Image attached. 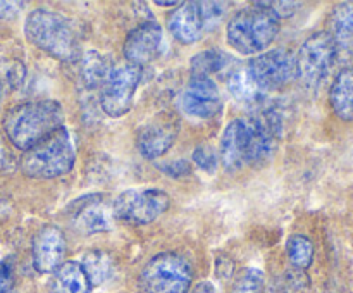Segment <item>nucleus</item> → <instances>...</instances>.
Listing matches in <instances>:
<instances>
[{"label": "nucleus", "mask_w": 353, "mask_h": 293, "mask_svg": "<svg viewBox=\"0 0 353 293\" xmlns=\"http://www.w3.org/2000/svg\"><path fill=\"white\" fill-rule=\"evenodd\" d=\"M24 37L34 47L62 62H76L83 55L78 28L57 10L45 7L31 10L24 21Z\"/></svg>", "instance_id": "nucleus-1"}, {"label": "nucleus", "mask_w": 353, "mask_h": 293, "mask_svg": "<svg viewBox=\"0 0 353 293\" xmlns=\"http://www.w3.org/2000/svg\"><path fill=\"white\" fill-rule=\"evenodd\" d=\"M231 61L233 59L226 52L221 50V48H209V50H203L200 54H196L190 61V72H192V76L210 78L212 74H217L223 69H226Z\"/></svg>", "instance_id": "nucleus-22"}, {"label": "nucleus", "mask_w": 353, "mask_h": 293, "mask_svg": "<svg viewBox=\"0 0 353 293\" xmlns=\"http://www.w3.org/2000/svg\"><path fill=\"white\" fill-rule=\"evenodd\" d=\"M159 169L162 172H165L171 178H183V176H188L192 172V165H190L188 161H171V162H164V164H159Z\"/></svg>", "instance_id": "nucleus-31"}, {"label": "nucleus", "mask_w": 353, "mask_h": 293, "mask_svg": "<svg viewBox=\"0 0 353 293\" xmlns=\"http://www.w3.org/2000/svg\"><path fill=\"white\" fill-rule=\"evenodd\" d=\"M247 69L264 92L285 88L296 78L295 55L285 48L259 54L248 62Z\"/></svg>", "instance_id": "nucleus-10"}, {"label": "nucleus", "mask_w": 353, "mask_h": 293, "mask_svg": "<svg viewBox=\"0 0 353 293\" xmlns=\"http://www.w3.org/2000/svg\"><path fill=\"white\" fill-rule=\"evenodd\" d=\"M24 6V2H0V19H14Z\"/></svg>", "instance_id": "nucleus-33"}, {"label": "nucleus", "mask_w": 353, "mask_h": 293, "mask_svg": "<svg viewBox=\"0 0 353 293\" xmlns=\"http://www.w3.org/2000/svg\"><path fill=\"white\" fill-rule=\"evenodd\" d=\"M230 6V2H199L200 12H202L207 31H212L214 28L219 26V23L224 19Z\"/></svg>", "instance_id": "nucleus-27"}, {"label": "nucleus", "mask_w": 353, "mask_h": 293, "mask_svg": "<svg viewBox=\"0 0 353 293\" xmlns=\"http://www.w3.org/2000/svg\"><path fill=\"white\" fill-rule=\"evenodd\" d=\"M0 99H2V81H0Z\"/></svg>", "instance_id": "nucleus-37"}, {"label": "nucleus", "mask_w": 353, "mask_h": 293, "mask_svg": "<svg viewBox=\"0 0 353 293\" xmlns=\"http://www.w3.org/2000/svg\"><path fill=\"white\" fill-rule=\"evenodd\" d=\"M192 264L176 252H162L152 257L140 272L141 293H188Z\"/></svg>", "instance_id": "nucleus-5"}, {"label": "nucleus", "mask_w": 353, "mask_h": 293, "mask_svg": "<svg viewBox=\"0 0 353 293\" xmlns=\"http://www.w3.org/2000/svg\"><path fill=\"white\" fill-rule=\"evenodd\" d=\"M286 255L296 269H309L314 261V243L303 234H293L286 241Z\"/></svg>", "instance_id": "nucleus-25"}, {"label": "nucleus", "mask_w": 353, "mask_h": 293, "mask_svg": "<svg viewBox=\"0 0 353 293\" xmlns=\"http://www.w3.org/2000/svg\"><path fill=\"white\" fill-rule=\"evenodd\" d=\"M65 236L55 224H45L37 231L31 245L33 265L41 274H54L65 257Z\"/></svg>", "instance_id": "nucleus-13"}, {"label": "nucleus", "mask_w": 353, "mask_h": 293, "mask_svg": "<svg viewBox=\"0 0 353 293\" xmlns=\"http://www.w3.org/2000/svg\"><path fill=\"white\" fill-rule=\"evenodd\" d=\"M228 88H230L231 95L245 105H262L265 95H268V92L261 88V85L255 81L247 68H240L231 72L230 79H228Z\"/></svg>", "instance_id": "nucleus-19"}, {"label": "nucleus", "mask_w": 353, "mask_h": 293, "mask_svg": "<svg viewBox=\"0 0 353 293\" xmlns=\"http://www.w3.org/2000/svg\"><path fill=\"white\" fill-rule=\"evenodd\" d=\"M259 6L264 7V9H268L269 12L274 14L278 19H281V17H290L293 16V14L296 12V10L302 7V3L300 2H257Z\"/></svg>", "instance_id": "nucleus-30"}, {"label": "nucleus", "mask_w": 353, "mask_h": 293, "mask_svg": "<svg viewBox=\"0 0 353 293\" xmlns=\"http://www.w3.org/2000/svg\"><path fill=\"white\" fill-rule=\"evenodd\" d=\"M16 285V264L14 257H6L0 262V293H12Z\"/></svg>", "instance_id": "nucleus-29"}, {"label": "nucleus", "mask_w": 353, "mask_h": 293, "mask_svg": "<svg viewBox=\"0 0 353 293\" xmlns=\"http://www.w3.org/2000/svg\"><path fill=\"white\" fill-rule=\"evenodd\" d=\"M164 43V31L157 21H143L128 33L123 54L128 64L143 68L161 55Z\"/></svg>", "instance_id": "nucleus-12"}, {"label": "nucleus", "mask_w": 353, "mask_h": 293, "mask_svg": "<svg viewBox=\"0 0 353 293\" xmlns=\"http://www.w3.org/2000/svg\"><path fill=\"white\" fill-rule=\"evenodd\" d=\"M219 161L226 172H238L247 165V130L245 119H236L228 124L223 133Z\"/></svg>", "instance_id": "nucleus-17"}, {"label": "nucleus", "mask_w": 353, "mask_h": 293, "mask_svg": "<svg viewBox=\"0 0 353 293\" xmlns=\"http://www.w3.org/2000/svg\"><path fill=\"white\" fill-rule=\"evenodd\" d=\"M336 52L338 43L330 31H317L310 34L295 57L296 78L307 88H317L333 68Z\"/></svg>", "instance_id": "nucleus-7"}, {"label": "nucleus", "mask_w": 353, "mask_h": 293, "mask_svg": "<svg viewBox=\"0 0 353 293\" xmlns=\"http://www.w3.org/2000/svg\"><path fill=\"white\" fill-rule=\"evenodd\" d=\"M171 199L159 188H130L112 202V217L131 226H143L168 212Z\"/></svg>", "instance_id": "nucleus-6"}, {"label": "nucleus", "mask_w": 353, "mask_h": 293, "mask_svg": "<svg viewBox=\"0 0 353 293\" xmlns=\"http://www.w3.org/2000/svg\"><path fill=\"white\" fill-rule=\"evenodd\" d=\"M223 107L219 88L210 78L192 76L183 92V109L195 119H210Z\"/></svg>", "instance_id": "nucleus-14"}, {"label": "nucleus", "mask_w": 353, "mask_h": 293, "mask_svg": "<svg viewBox=\"0 0 353 293\" xmlns=\"http://www.w3.org/2000/svg\"><path fill=\"white\" fill-rule=\"evenodd\" d=\"M247 130V165L262 168L269 164L278 150L283 133V121L276 110H259L245 119Z\"/></svg>", "instance_id": "nucleus-8"}, {"label": "nucleus", "mask_w": 353, "mask_h": 293, "mask_svg": "<svg viewBox=\"0 0 353 293\" xmlns=\"http://www.w3.org/2000/svg\"><path fill=\"white\" fill-rule=\"evenodd\" d=\"M24 78V68L21 62H14V65H10V69L7 71V79H9L10 86L12 88H17L21 85Z\"/></svg>", "instance_id": "nucleus-34"}, {"label": "nucleus", "mask_w": 353, "mask_h": 293, "mask_svg": "<svg viewBox=\"0 0 353 293\" xmlns=\"http://www.w3.org/2000/svg\"><path fill=\"white\" fill-rule=\"evenodd\" d=\"M76 162L74 143L68 128L62 126L23 154L19 168L33 179H54L68 174Z\"/></svg>", "instance_id": "nucleus-3"}, {"label": "nucleus", "mask_w": 353, "mask_h": 293, "mask_svg": "<svg viewBox=\"0 0 353 293\" xmlns=\"http://www.w3.org/2000/svg\"><path fill=\"white\" fill-rule=\"evenodd\" d=\"M141 81V68L131 64L116 65L100 88V107L109 117H121L133 105L134 93Z\"/></svg>", "instance_id": "nucleus-9"}, {"label": "nucleus", "mask_w": 353, "mask_h": 293, "mask_svg": "<svg viewBox=\"0 0 353 293\" xmlns=\"http://www.w3.org/2000/svg\"><path fill=\"white\" fill-rule=\"evenodd\" d=\"M92 285L83 271L81 264L74 261H65L54 272L52 293H90Z\"/></svg>", "instance_id": "nucleus-20"}, {"label": "nucleus", "mask_w": 353, "mask_h": 293, "mask_svg": "<svg viewBox=\"0 0 353 293\" xmlns=\"http://www.w3.org/2000/svg\"><path fill=\"white\" fill-rule=\"evenodd\" d=\"M110 69L112 68H109L105 57L97 50H86L79 59V74L86 88L90 90L102 88Z\"/></svg>", "instance_id": "nucleus-21"}, {"label": "nucleus", "mask_w": 353, "mask_h": 293, "mask_svg": "<svg viewBox=\"0 0 353 293\" xmlns=\"http://www.w3.org/2000/svg\"><path fill=\"white\" fill-rule=\"evenodd\" d=\"M76 230L83 234L105 233L110 228L112 209H107L102 195H88L78 199L69 207Z\"/></svg>", "instance_id": "nucleus-15"}, {"label": "nucleus", "mask_w": 353, "mask_h": 293, "mask_svg": "<svg viewBox=\"0 0 353 293\" xmlns=\"http://www.w3.org/2000/svg\"><path fill=\"white\" fill-rule=\"evenodd\" d=\"M157 3L159 7H179L181 6V2H161V0H159V2H155Z\"/></svg>", "instance_id": "nucleus-36"}, {"label": "nucleus", "mask_w": 353, "mask_h": 293, "mask_svg": "<svg viewBox=\"0 0 353 293\" xmlns=\"http://www.w3.org/2000/svg\"><path fill=\"white\" fill-rule=\"evenodd\" d=\"M193 162L207 174H214L217 171V154L209 145H200L193 152Z\"/></svg>", "instance_id": "nucleus-28"}, {"label": "nucleus", "mask_w": 353, "mask_h": 293, "mask_svg": "<svg viewBox=\"0 0 353 293\" xmlns=\"http://www.w3.org/2000/svg\"><path fill=\"white\" fill-rule=\"evenodd\" d=\"M16 169V159L6 143L0 140V174H9Z\"/></svg>", "instance_id": "nucleus-32"}, {"label": "nucleus", "mask_w": 353, "mask_h": 293, "mask_svg": "<svg viewBox=\"0 0 353 293\" xmlns=\"http://www.w3.org/2000/svg\"><path fill=\"white\" fill-rule=\"evenodd\" d=\"M64 110L55 100H33L12 107L3 117V131L19 150H30L62 128Z\"/></svg>", "instance_id": "nucleus-2"}, {"label": "nucleus", "mask_w": 353, "mask_h": 293, "mask_svg": "<svg viewBox=\"0 0 353 293\" xmlns=\"http://www.w3.org/2000/svg\"><path fill=\"white\" fill-rule=\"evenodd\" d=\"M278 33L279 19L259 3L234 14L226 30L231 48L245 55L264 52L276 40Z\"/></svg>", "instance_id": "nucleus-4"}, {"label": "nucleus", "mask_w": 353, "mask_h": 293, "mask_svg": "<svg viewBox=\"0 0 353 293\" xmlns=\"http://www.w3.org/2000/svg\"><path fill=\"white\" fill-rule=\"evenodd\" d=\"M169 33L183 45L196 43L207 33L199 2H183L168 17Z\"/></svg>", "instance_id": "nucleus-16"}, {"label": "nucleus", "mask_w": 353, "mask_h": 293, "mask_svg": "<svg viewBox=\"0 0 353 293\" xmlns=\"http://www.w3.org/2000/svg\"><path fill=\"white\" fill-rule=\"evenodd\" d=\"M264 283L265 276L261 269L247 267L236 278L233 288H231V293H262Z\"/></svg>", "instance_id": "nucleus-26"}, {"label": "nucleus", "mask_w": 353, "mask_h": 293, "mask_svg": "<svg viewBox=\"0 0 353 293\" xmlns=\"http://www.w3.org/2000/svg\"><path fill=\"white\" fill-rule=\"evenodd\" d=\"M192 293H217V292L210 281H200L199 285L192 290Z\"/></svg>", "instance_id": "nucleus-35"}, {"label": "nucleus", "mask_w": 353, "mask_h": 293, "mask_svg": "<svg viewBox=\"0 0 353 293\" xmlns=\"http://www.w3.org/2000/svg\"><path fill=\"white\" fill-rule=\"evenodd\" d=\"M330 34L334 41H347L353 38V2H341L333 9L330 17Z\"/></svg>", "instance_id": "nucleus-24"}, {"label": "nucleus", "mask_w": 353, "mask_h": 293, "mask_svg": "<svg viewBox=\"0 0 353 293\" xmlns=\"http://www.w3.org/2000/svg\"><path fill=\"white\" fill-rule=\"evenodd\" d=\"M179 133V117L171 110L152 116L137 131V148L145 159H159L169 152Z\"/></svg>", "instance_id": "nucleus-11"}, {"label": "nucleus", "mask_w": 353, "mask_h": 293, "mask_svg": "<svg viewBox=\"0 0 353 293\" xmlns=\"http://www.w3.org/2000/svg\"><path fill=\"white\" fill-rule=\"evenodd\" d=\"M330 103L343 121H353V65L343 68L330 90Z\"/></svg>", "instance_id": "nucleus-18"}, {"label": "nucleus", "mask_w": 353, "mask_h": 293, "mask_svg": "<svg viewBox=\"0 0 353 293\" xmlns=\"http://www.w3.org/2000/svg\"><path fill=\"white\" fill-rule=\"evenodd\" d=\"M81 267L93 288V286L102 285L105 279H109V276L112 274L114 262L112 257L107 252L92 250L88 254H85V257L81 261Z\"/></svg>", "instance_id": "nucleus-23"}]
</instances>
